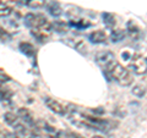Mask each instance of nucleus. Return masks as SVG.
I'll use <instances>...</instances> for the list:
<instances>
[{"label":"nucleus","instance_id":"1","mask_svg":"<svg viewBox=\"0 0 147 138\" xmlns=\"http://www.w3.org/2000/svg\"><path fill=\"white\" fill-rule=\"evenodd\" d=\"M108 71L110 73V77L114 78V81H117L120 86L127 87L132 83V75L130 73V71L119 62L115 61Z\"/></svg>","mask_w":147,"mask_h":138},{"label":"nucleus","instance_id":"2","mask_svg":"<svg viewBox=\"0 0 147 138\" xmlns=\"http://www.w3.org/2000/svg\"><path fill=\"white\" fill-rule=\"evenodd\" d=\"M96 62L102 68H104V71H108L112 67L113 64L115 62V55L112 52L103 50V52H99L96 54Z\"/></svg>","mask_w":147,"mask_h":138},{"label":"nucleus","instance_id":"3","mask_svg":"<svg viewBox=\"0 0 147 138\" xmlns=\"http://www.w3.org/2000/svg\"><path fill=\"white\" fill-rule=\"evenodd\" d=\"M130 68L134 71L136 75H146V70H147V61H146V56L142 54H135L131 58V62H130Z\"/></svg>","mask_w":147,"mask_h":138},{"label":"nucleus","instance_id":"4","mask_svg":"<svg viewBox=\"0 0 147 138\" xmlns=\"http://www.w3.org/2000/svg\"><path fill=\"white\" fill-rule=\"evenodd\" d=\"M48 20L47 17H44L43 15H39V13H27L25 16V26L28 27V28H37V27L43 26L44 23H47Z\"/></svg>","mask_w":147,"mask_h":138},{"label":"nucleus","instance_id":"5","mask_svg":"<svg viewBox=\"0 0 147 138\" xmlns=\"http://www.w3.org/2000/svg\"><path fill=\"white\" fill-rule=\"evenodd\" d=\"M52 23H49V22H47V23H44L43 26L40 27H37V28H32L31 29V34L34 37V38L38 40V42H45L48 38L50 33H52Z\"/></svg>","mask_w":147,"mask_h":138},{"label":"nucleus","instance_id":"6","mask_svg":"<svg viewBox=\"0 0 147 138\" xmlns=\"http://www.w3.org/2000/svg\"><path fill=\"white\" fill-rule=\"evenodd\" d=\"M17 116L20 117V120L25 123V125H27L28 127H32L33 128L34 127V119L33 116H32V114L28 109H26V108H20L18 109V111H17Z\"/></svg>","mask_w":147,"mask_h":138},{"label":"nucleus","instance_id":"7","mask_svg":"<svg viewBox=\"0 0 147 138\" xmlns=\"http://www.w3.org/2000/svg\"><path fill=\"white\" fill-rule=\"evenodd\" d=\"M44 103H45V105H47V108L49 110H52L54 114L65 115V113H66L65 108H64L59 102H57V100H54L52 98H48V96H47V98H44Z\"/></svg>","mask_w":147,"mask_h":138},{"label":"nucleus","instance_id":"8","mask_svg":"<svg viewBox=\"0 0 147 138\" xmlns=\"http://www.w3.org/2000/svg\"><path fill=\"white\" fill-rule=\"evenodd\" d=\"M108 36L105 33V31H102V29H97V31H93L92 33L88 34V39L91 43L93 44H102L107 40Z\"/></svg>","mask_w":147,"mask_h":138},{"label":"nucleus","instance_id":"9","mask_svg":"<svg viewBox=\"0 0 147 138\" xmlns=\"http://www.w3.org/2000/svg\"><path fill=\"white\" fill-rule=\"evenodd\" d=\"M4 120H5V122L9 126H11L13 130H16L17 127H20L22 123H24L20 120V117H18L17 115H15L13 113H5L4 114Z\"/></svg>","mask_w":147,"mask_h":138},{"label":"nucleus","instance_id":"10","mask_svg":"<svg viewBox=\"0 0 147 138\" xmlns=\"http://www.w3.org/2000/svg\"><path fill=\"white\" fill-rule=\"evenodd\" d=\"M63 42L67 44L70 48H74L75 50H77V52H82L84 49H86L84 40L80 38H65V39H63Z\"/></svg>","mask_w":147,"mask_h":138},{"label":"nucleus","instance_id":"11","mask_svg":"<svg viewBox=\"0 0 147 138\" xmlns=\"http://www.w3.org/2000/svg\"><path fill=\"white\" fill-rule=\"evenodd\" d=\"M45 9L49 12V15H52L53 17H58L63 13V9L60 6V4L58 1H49L45 4Z\"/></svg>","mask_w":147,"mask_h":138},{"label":"nucleus","instance_id":"12","mask_svg":"<svg viewBox=\"0 0 147 138\" xmlns=\"http://www.w3.org/2000/svg\"><path fill=\"white\" fill-rule=\"evenodd\" d=\"M18 49H20L21 53L25 54L26 56L31 58V56H33V55H36V49H34V47L31 43L22 42V43H20V45H18Z\"/></svg>","mask_w":147,"mask_h":138},{"label":"nucleus","instance_id":"13","mask_svg":"<svg viewBox=\"0 0 147 138\" xmlns=\"http://www.w3.org/2000/svg\"><path fill=\"white\" fill-rule=\"evenodd\" d=\"M34 127L38 128V130H43V131L48 132V133H55V128L52 125H49L47 121L40 120V119L39 120H37V121H34Z\"/></svg>","mask_w":147,"mask_h":138},{"label":"nucleus","instance_id":"14","mask_svg":"<svg viewBox=\"0 0 147 138\" xmlns=\"http://www.w3.org/2000/svg\"><path fill=\"white\" fill-rule=\"evenodd\" d=\"M125 31H123V29H113L112 31V33H110V40H112L113 43H119V42H121V40L125 38Z\"/></svg>","mask_w":147,"mask_h":138},{"label":"nucleus","instance_id":"15","mask_svg":"<svg viewBox=\"0 0 147 138\" xmlns=\"http://www.w3.org/2000/svg\"><path fill=\"white\" fill-rule=\"evenodd\" d=\"M102 20L105 23V26L109 27V28H113L115 26V17H114L113 13L110 12H103L102 13Z\"/></svg>","mask_w":147,"mask_h":138},{"label":"nucleus","instance_id":"16","mask_svg":"<svg viewBox=\"0 0 147 138\" xmlns=\"http://www.w3.org/2000/svg\"><path fill=\"white\" fill-rule=\"evenodd\" d=\"M52 29L58 32V33H65L67 29V25L64 21H54V23L52 25Z\"/></svg>","mask_w":147,"mask_h":138},{"label":"nucleus","instance_id":"17","mask_svg":"<svg viewBox=\"0 0 147 138\" xmlns=\"http://www.w3.org/2000/svg\"><path fill=\"white\" fill-rule=\"evenodd\" d=\"M70 26L72 27H76V28H87V27H90V22H87V20H76V18H74V20L70 21Z\"/></svg>","mask_w":147,"mask_h":138},{"label":"nucleus","instance_id":"18","mask_svg":"<svg viewBox=\"0 0 147 138\" xmlns=\"http://www.w3.org/2000/svg\"><path fill=\"white\" fill-rule=\"evenodd\" d=\"M127 32H129V34H130L132 38H137V37H139V34H140L139 27H137L132 21L127 22Z\"/></svg>","mask_w":147,"mask_h":138},{"label":"nucleus","instance_id":"19","mask_svg":"<svg viewBox=\"0 0 147 138\" xmlns=\"http://www.w3.org/2000/svg\"><path fill=\"white\" fill-rule=\"evenodd\" d=\"M131 93L137 98H142V96L146 95V87L142 84H137L131 89Z\"/></svg>","mask_w":147,"mask_h":138},{"label":"nucleus","instance_id":"20","mask_svg":"<svg viewBox=\"0 0 147 138\" xmlns=\"http://www.w3.org/2000/svg\"><path fill=\"white\" fill-rule=\"evenodd\" d=\"M12 93L7 89H3L0 88V102H6V100H10Z\"/></svg>","mask_w":147,"mask_h":138},{"label":"nucleus","instance_id":"21","mask_svg":"<svg viewBox=\"0 0 147 138\" xmlns=\"http://www.w3.org/2000/svg\"><path fill=\"white\" fill-rule=\"evenodd\" d=\"M12 13V9L9 6H3L0 7V17H7Z\"/></svg>","mask_w":147,"mask_h":138},{"label":"nucleus","instance_id":"22","mask_svg":"<svg viewBox=\"0 0 147 138\" xmlns=\"http://www.w3.org/2000/svg\"><path fill=\"white\" fill-rule=\"evenodd\" d=\"M92 111L94 114H104V109L103 108H96V109H92Z\"/></svg>","mask_w":147,"mask_h":138},{"label":"nucleus","instance_id":"23","mask_svg":"<svg viewBox=\"0 0 147 138\" xmlns=\"http://www.w3.org/2000/svg\"><path fill=\"white\" fill-rule=\"evenodd\" d=\"M123 56L125 58V59H129V58H130V54H129V53H124V54H123Z\"/></svg>","mask_w":147,"mask_h":138},{"label":"nucleus","instance_id":"24","mask_svg":"<svg viewBox=\"0 0 147 138\" xmlns=\"http://www.w3.org/2000/svg\"><path fill=\"white\" fill-rule=\"evenodd\" d=\"M3 83H4V81L0 78V88H3Z\"/></svg>","mask_w":147,"mask_h":138},{"label":"nucleus","instance_id":"25","mask_svg":"<svg viewBox=\"0 0 147 138\" xmlns=\"http://www.w3.org/2000/svg\"><path fill=\"white\" fill-rule=\"evenodd\" d=\"M92 138H104V137H103V136H98V135H97V136H93Z\"/></svg>","mask_w":147,"mask_h":138},{"label":"nucleus","instance_id":"26","mask_svg":"<svg viewBox=\"0 0 147 138\" xmlns=\"http://www.w3.org/2000/svg\"><path fill=\"white\" fill-rule=\"evenodd\" d=\"M44 138H55V137H50V136H47V137H44Z\"/></svg>","mask_w":147,"mask_h":138},{"label":"nucleus","instance_id":"27","mask_svg":"<svg viewBox=\"0 0 147 138\" xmlns=\"http://www.w3.org/2000/svg\"><path fill=\"white\" fill-rule=\"evenodd\" d=\"M3 6H4V5H3V3H1V1H0V7H3Z\"/></svg>","mask_w":147,"mask_h":138}]
</instances>
